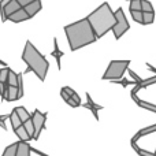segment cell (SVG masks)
Wrapping results in <instances>:
<instances>
[{"instance_id":"obj_1","label":"cell","mask_w":156,"mask_h":156,"mask_svg":"<svg viewBox=\"0 0 156 156\" xmlns=\"http://www.w3.org/2000/svg\"><path fill=\"white\" fill-rule=\"evenodd\" d=\"M65 33L71 51H77V49L82 48V47L93 44L97 40L96 33H94L88 18H83L74 22V23L66 25Z\"/></svg>"},{"instance_id":"obj_2","label":"cell","mask_w":156,"mask_h":156,"mask_svg":"<svg viewBox=\"0 0 156 156\" xmlns=\"http://www.w3.org/2000/svg\"><path fill=\"white\" fill-rule=\"evenodd\" d=\"M86 18L90 22L97 38H101L110 30H112L114 25L116 22L115 12H112L108 3H103L100 7H97L94 11H92Z\"/></svg>"},{"instance_id":"obj_3","label":"cell","mask_w":156,"mask_h":156,"mask_svg":"<svg viewBox=\"0 0 156 156\" xmlns=\"http://www.w3.org/2000/svg\"><path fill=\"white\" fill-rule=\"evenodd\" d=\"M22 60L27 65V69L25 73L33 71L40 81H43V82L45 81L47 73H48V69H49V63H48V60L45 59V56L41 55L40 52H38V49L36 48L30 41H26V44H25V49H23V54H22Z\"/></svg>"},{"instance_id":"obj_4","label":"cell","mask_w":156,"mask_h":156,"mask_svg":"<svg viewBox=\"0 0 156 156\" xmlns=\"http://www.w3.org/2000/svg\"><path fill=\"white\" fill-rule=\"evenodd\" d=\"M130 65V60H111L105 70L103 80H118L122 78L125 71L127 70Z\"/></svg>"},{"instance_id":"obj_5","label":"cell","mask_w":156,"mask_h":156,"mask_svg":"<svg viewBox=\"0 0 156 156\" xmlns=\"http://www.w3.org/2000/svg\"><path fill=\"white\" fill-rule=\"evenodd\" d=\"M115 18H116V22L112 27V32H114V36H115L116 40H119V38L123 36V33L129 30L130 25H129V22H127L122 8H118V10L115 11Z\"/></svg>"},{"instance_id":"obj_6","label":"cell","mask_w":156,"mask_h":156,"mask_svg":"<svg viewBox=\"0 0 156 156\" xmlns=\"http://www.w3.org/2000/svg\"><path fill=\"white\" fill-rule=\"evenodd\" d=\"M47 112H41L38 108H36L32 114V121L34 123V129H36V134H34V140H38L41 132L45 129V122H47Z\"/></svg>"},{"instance_id":"obj_7","label":"cell","mask_w":156,"mask_h":156,"mask_svg":"<svg viewBox=\"0 0 156 156\" xmlns=\"http://www.w3.org/2000/svg\"><path fill=\"white\" fill-rule=\"evenodd\" d=\"M30 18H32V16H30L29 14H27V11L25 10V7L19 8V10H16L15 12H12L11 15H8V16H7L8 21L14 22V23H21V22L27 21V19H30Z\"/></svg>"},{"instance_id":"obj_8","label":"cell","mask_w":156,"mask_h":156,"mask_svg":"<svg viewBox=\"0 0 156 156\" xmlns=\"http://www.w3.org/2000/svg\"><path fill=\"white\" fill-rule=\"evenodd\" d=\"M83 107L86 108V110H90L92 111V114H93V116L96 119H99V114H97V111L99 110H101L103 108V105H99V104H96V103L92 100V97H90V94L89 93H86V103L85 104H82Z\"/></svg>"},{"instance_id":"obj_9","label":"cell","mask_w":156,"mask_h":156,"mask_svg":"<svg viewBox=\"0 0 156 156\" xmlns=\"http://www.w3.org/2000/svg\"><path fill=\"white\" fill-rule=\"evenodd\" d=\"M14 100H19L18 96V86L15 85H7L5 89V96H4V101H14Z\"/></svg>"},{"instance_id":"obj_10","label":"cell","mask_w":156,"mask_h":156,"mask_svg":"<svg viewBox=\"0 0 156 156\" xmlns=\"http://www.w3.org/2000/svg\"><path fill=\"white\" fill-rule=\"evenodd\" d=\"M32 154V147L29 145V141H18V151H16V156H29Z\"/></svg>"},{"instance_id":"obj_11","label":"cell","mask_w":156,"mask_h":156,"mask_svg":"<svg viewBox=\"0 0 156 156\" xmlns=\"http://www.w3.org/2000/svg\"><path fill=\"white\" fill-rule=\"evenodd\" d=\"M51 55L56 59V63H58V69H62V63H60V60H62V58L65 56V52L60 51L59 45H58V38H54V51L51 52Z\"/></svg>"},{"instance_id":"obj_12","label":"cell","mask_w":156,"mask_h":156,"mask_svg":"<svg viewBox=\"0 0 156 156\" xmlns=\"http://www.w3.org/2000/svg\"><path fill=\"white\" fill-rule=\"evenodd\" d=\"M19 8H22V5L18 3V0H10V2L7 3V5L4 7V19L7 21V16L11 15L12 12H15L16 10H19Z\"/></svg>"},{"instance_id":"obj_13","label":"cell","mask_w":156,"mask_h":156,"mask_svg":"<svg viewBox=\"0 0 156 156\" xmlns=\"http://www.w3.org/2000/svg\"><path fill=\"white\" fill-rule=\"evenodd\" d=\"M25 10H26L27 14L33 18V16L41 10V0H34V2L29 3L27 5H25Z\"/></svg>"},{"instance_id":"obj_14","label":"cell","mask_w":156,"mask_h":156,"mask_svg":"<svg viewBox=\"0 0 156 156\" xmlns=\"http://www.w3.org/2000/svg\"><path fill=\"white\" fill-rule=\"evenodd\" d=\"M14 132H15L16 137H18L19 140H22V141H30V140H32V138H30V136L27 134V132H26V129H25L23 123H22L19 127H16Z\"/></svg>"},{"instance_id":"obj_15","label":"cell","mask_w":156,"mask_h":156,"mask_svg":"<svg viewBox=\"0 0 156 156\" xmlns=\"http://www.w3.org/2000/svg\"><path fill=\"white\" fill-rule=\"evenodd\" d=\"M23 126H25V129H26L27 134L30 136V138H32V140H34L36 129H34V123H33L32 118H29V119H27V121H25V122H23Z\"/></svg>"},{"instance_id":"obj_16","label":"cell","mask_w":156,"mask_h":156,"mask_svg":"<svg viewBox=\"0 0 156 156\" xmlns=\"http://www.w3.org/2000/svg\"><path fill=\"white\" fill-rule=\"evenodd\" d=\"M10 122H11V126H12L14 130H15L16 127H19V126L22 125L21 118H19V115L16 114L15 110H12V112H10Z\"/></svg>"},{"instance_id":"obj_17","label":"cell","mask_w":156,"mask_h":156,"mask_svg":"<svg viewBox=\"0 0 156 156\" xmlns=\"http://www.w3.org/2000/svg\"><path fill=\"white\" fill-rule=\"evenodd\" d=\"M14 110L16 111V114L19 115V118H21V121H22V123H23L25 121H27L29 118H32V115H30V112H27V110L25 107H15Z\"/></svg>"},{"instance_id":"obj_18","label":"cell","mask_w":156,"mask_h":156,"mask_svg":"<svg viewBox=\"0 0 156 156\" xmlns=\"http://www.w3.org/2000/svg\"><path fill=\"white\" fill-rule=\"evenodd\" d=\"M16 151H18V143H14L3 151V156H16Z\"/></svg>"},{"instance_id":"obj_19","label":"cell","mask_w":156,"mask_h":156,"mask_svg":"<svg viewBox=\"0 0 156 156\" xmlns=\"http://www.w3.org/2000/svg\"><path fill=\"white\" fill-rule=\"evenodd\" d=\"M155 19L154 11H143V25H149L152 23Z\"/></svg>"},{"instance_id":"obj_20","label":"cell","mask_w":156,"mask_h":156,"mask_svg":"<svg viewBox=\"0 0 156 156\" xmlns=\"http://www.w3.org/2000/svg\"><path fill=\"white\" fill-rule=\"evenodd\" d=\"M16 82H18V74L15 73L14 70H8V78H7V83L8 85H15L16 86Z\"/></svg>"},{"instance_id":"obj_21","label":"cell","mask_w":156,"mask_h":156,"mask_svg":"<svg viewBox=\"0 0 156 156\" xmlns=\"http://www.w3.org/2000/svg\"><path fill=\"white\" fill-rule=\"evenodd\" d=\"M132 18L138 23H143V10H132Z\"/></svg>"},{"instance_id":"obj_22","label":"cell","mask_w":156,"mask_h":156,"mask_svg":"<svg viewBox=\"0 0 156 156\" xmlns=\"http://www.w3.org/2000/svg\"><path fill=\"white\" fill-rule=\"evenodd\" d=\"M8 70H10V67H7V66H3V69H0V82H7Z\"/></svg>"},{"instance_id":"obj_23","label":"cell","mask_w":156,"mask_h":156,"mask_svg":"<svg viewBox=\"0 0 156 156\" xmlns=\"http://www.w3.org/2000/svg\"><path fill=\"white\" fill-rule=\"evenodd\" d=\"M141 10L143 11H154V7H152L151 2H148V0H141Z\"/></svg>"},{"instance_id":"obj_24","label":"cell","mask_w":156,"mask_h":156,"mask_svg":"<svg viewBox=\"0 0 156 156\" xmlns=\"http://www.w3.org/2000/svg\"><path fill=\"white\" fill-rule=\"evenodd\" d=\"M8 2H10V0H0V16H2L3 22H5V19H4V7L7 5Z\"/></svg>"},{"instance_id":"obj_25","label":"cell","mask_w":156,"mask_h":156,"mask_svg":"<svg viewBox=\"0 0 156 156\" xmlns=\"http://www.w3.org/2000/svg\"><path fill=\"white\" fill-rule=\"evenodd\" d=\"M141 10V0H130V11Z\"/></svg>"},{"instance_id":"obj_26","label":"cell","mask_w":156,"mask_h":156,"mask_svg":"<svg viewBox=\"0 0 156 156\" xmlns=\"http://www.w3.org/2000/svg\"><path fill=\"white\" fill-rule=\"evenodd\" d=\"M114 83H121L122 86H127V85H132V83H136L137 81H126V80H111Z\"/></svg>"},{"instance_id":"obj_27","label":"cell","mask_w":156,"mask_h":156,"mask_svg":"<svg viewBox=\"0 0 156 156\" xmlns=\"http://www.w3.org/2000/svg\"><path fill=\"white\" fill-rule=\"evenodd\" d=\"M10 119V114H5V115H0V127L3 130H7V126H5V121Z\"/></svg>"},{"instance_id":"obj_28","label":"cell","mask_w":156,"mask_h":156,"mask_svg":"<svg viewBox=\"0 0 156 156\" xmlns=\"http://www.w3.org/2000/svg\"><path fill=\"white\" fill-rule=\"evenodd\" d=\"M66 103H67L69 105H70V107H73V108H76V107H80L81 104H78V103L76 101V100L73 99V97H70V99H67L66 100Z\"/></svg>"},{"instance_id":"obj_29","label":"cell","mask_w":156,"mask_h":156,"mask_svg":"<svg viewBox=\"0 0 156 156\" xmlns=\"http://www.w3.org/2000/svg\"><path fill=\"white\" fill-rule=\"evenodd\" d=\"M60 96H62V99L65 100V101H66V100H67V99H70V97H71L70 94H69L67 92H66V90H65V89H63V88L60 89Z\"/></svg>"},{"instance_id":"obj_30","label":"cell","mask_w":156,"mask_h":156,"mask_svg":"<svg viewBox=\"0 0 156 156\" xmlns=\"http://www.w3.org/2000/svg\"><path fill=\"white\" fill-rule=\"evenodd\" d=\"M32 2H34V0H18V3L22 5V7H25V5H27L29 3H32Z\"/></svg>"},{"instance_id":"obj_31","label":"cell","mask_w":156,"mask_h":156,"mask_svg":"<svg viewBox=\"0 0 156 156\" xmlns=\"http://www.w3.org/2000/svg\"><path fill=\"white\" fill-rule=\"evenodd\" d=\"M71 97H73V99H74V100H76V101L78 103V104H81V97H80V96H78V93H76V92H74V93H73V94H71Z\"/></svg>"},{"instance_id":"obj_32","label":"cell","mask_w":156,"mask_h":156,"mask_svg":"<svg viewBox=\"0 0 156 156\" xmlns=\"http://www.w3.org/2000/svg\"><path fill=\"white\" fill-rule=\"evenodd\" d=\"M63 89H65V90H66V92H67V93H69V94H70V96H71V94H73V93H74V92H76V90H74V89H71V88H70V86H63Z\"/></svg>"},{"instance_id":"obj_33","label":"cell","mask_w":156,"mask_h":156,"mask_svg":"<svg viewBox=\"0 0 156 156\" xmlns=\"http://www.w3.org/2000/svg\"><path fill=\"white\" fill-rule=\"evenodd\" d=\"M0 66H7V65H5V62H4V60H2V59H0Z\"/></svg>"}]
</instances>
